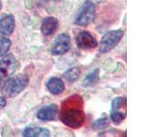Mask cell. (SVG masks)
I'll return each instance as SVG.
<instances>
[{"label":"cell","mask_w":146,"mask_h":137,"mask_svg":"<svg viewBox=\"0 0 146 137\" xmlns=\"http://www.w3.org/2000/svg\"><path fill=\"white\" fill-rule=\"evenodd\" d=\"M80 75V68L79 67H73V68H68V70L64 73L63 78L67 81L72 83V82H75L78 79H79Z\"/></svg>","instance_id":"14"},{"label":"cell","mask_w":146,"mask_h":137,"mask_svg":"<svg viewBox=\"0 0 146 137\" xmlns=\"http://www.w3.org/2000/svg\"><path fill=\"white\" fill-rule=\"evenodd\" d=\"M122 37L123 31L121 29H116L107 32L100 39V52L103 54L110 52L120 43Z\"/></svg>","instance_id":"4"},{"label":"cell","mask_w":146,"mask_h":137,"mask_svg":"<svg viewBox=\"0 0 146 137\" xmlns=\"http://www.w3.org/2000/svg\"><path fill=\"white\" fill-rule=\"evenodd\" d=\"M16 26L15 17L11 14L5 15L0 19V34L3 36L8 37L12 35Z\"/></svg>","instance_id":"9"},{"label":"cell","mask_w":146,"mask_h":137,"mask_svg":"<svg viewBox=\"0 0 146 137\" xmlns=\"http://www.w3.org/2000/svg\"><path fill=\"white\" fill-rule=\"evenodd\" d=\"M100 80V70L97 68V70H93L92 72L89 73L88 75L85 77V79L83 80V85L84 87H90L95 85Z\"/></svg>","instance_id":"13"},{"label":"cell","mask_w":146,"mask_h":137,"mask_svg":"<svg viewBox=\"0 0 146 137\" xmlns=\"http://www.w3.org/2000/svg\"><path fill=\"white\" fill-rule=\"evenodd\" d=\"M29 82V77L25 74L20 73V74L12 76L3 85L2 93L5 97L14 98L27 88Z\"/></svg>","instance_id":"1"},{"label":"cell","mask_w":146,"mask_h":137,"mask_svg":"<svg viewBox=\"0 0 146 137\" xmlns=\"http://www.w3.org/2000/svg\"><path fill=\"white\" fill-rule=\"evenodd\" d=\"M76 44L80 49L90 50L95 49L98 42L94 37L88 31H81L76 37Z\"/></svg>","instance_id":"7"},{"label":"cell","mask_w":146,"mask_h":137,"mask_svg":"<svg viewBox=\"0 0 146 137\" xmlns=\"http://www.w3.org/2000/svg\"><path fill=\"white\" fill-rule=\"evenodd\" d=\"M18 67L16 57L10 53L5 54L0 61V74L4 77H10Z\"/></svg>","instance_id":"5"},{"label":"cell","mask_w":146,"mask_h":137,"mask_svg":"<svg viewBox=\"0 0 146 137\" xmlns=\"http://www.w3.org/2000/svg\"><path fill=\"white\" fill-rule=\"evenodd\" d=\"M70 49V37L67 33L59 34L53 42L51 53L53 55H64Z\"/></svg>","instance_id":"6"},{"label":"cell","mask_w":146,"mask_h":137,"mask_svg":"<svg viewBox=\"0 0 146 137\" xmlns=\"http://www.w3.org/2000/svg\"><path fill=\"white\" fill-rule=\"evenodd\" d=\"M110 124V119L109 118H100L97 121L93 122V129L94 130H102L105 129Z\"/></svg>","instance_id":"17"},{"label":"cell","mask_w":146,"mask_h":137,"mask_svg":"<svg viewBox=\"0 0 146 137\" xmlns=\"http://www.w3.org/2000/svg\"><path fill=\"white\" fill-rule=\"evenodd\" d=\"M7 105V100L3 96H0V108H3Z\"/></svg>","instance_id":"19"},{"label":"cell","mask_w":146,"mask_h":137,"mask_svg":"<svg viewBox=\"0 0 146 137\" xmlns=\"http://www.w3.org/2000/svg\"><path fill=\"white\" fill-rule=\"evenodd\" d=\"M58 27V20L53 17H47L42 21L41 32L44 36H50L57 30Z\"/></svg>","instance_id":"10"},{"label":"cell","mask_w":146,"mask_h":137,"mask_svg":"<svg viewBox=\"0 0 146 137\" xmlns=\"http://www.w3.org/2000/svg\"><path fill=\"white\" fill-rule=\"evenodd\" d=\"M85 115L83 111L80 107L70 106L67 109L64 108L61 112V121L65 125L70 128H78L84 122Z\"/></svg>","instance_id":"2"},{"label":"cell","mask_w":146,"mask_h":137,"mask_svg":"<svg viewBox=\"0 0 146 137\" xmlns=\"http://www.w3.org/2000/svg\"><path fill=\"white\" fill-rule=\"evenodd\" d=\"M50 132L47 128L29 126L23 131V136L25 137H48Z\"/></svg>","instance_id":"12"},{"label":"cell","mask_w":146,"mask_h":137,"mask_svg":"<svg viewBox=\"0 0 146 137\" xmlns=\"http://www.w3.org/2000/svg\"><path fill=\"white\" fill-rule=\"evenodd\" d=\"M47 89L50 93L54 95L61 94L65 90V84L61 79L57 77H52L47 82Z\"/></svg>","instance_id":"11"},{"label":"cell","mask_w":146,"mask_h":137,"mask_svg":"<svg viewBox=\"0 0 146 137\" xmlns=\"http://www.w3.org/2000/svg\"><path fill=\"white\" fill-rule=\"evenodd\" d=\"M12 45L11 40L7 39V37L0 34V56H4L7 54Z\"/></svg>","instance_id":"15"},{"label":"cell","mask_w":146,"mask_h":137,"mask_svg":"<svg viewBox=\"0 0 146 137\" xmlns=\"http://www.w3.org/2000/svg\"><path fill=\"white\" fill-rule=\"evenodd\" d=\"M1 8H2V2H1V0H0V10H1Z\"/></svg>","instance_id":"20"},{"label":"cell","mask_w":146,"mask_h":137,"mask_svg":"<svg viewBox=\"0 0 146 137\" xmlns=\"http://www.w3.org/2000/svg\"><path fill=\"white\" fill-rule=\"evenodd\" d=\"M96 16L95 4L91 1H86L80 7L79 13L76 16L74 24L80 27H87L93 22Z\"/></svg>","instance_id":"3"},{"label":"cell","mask_w":146,"mask_h":137,"mask_svg":"<svg viewBox=\"0 0 146 137\" xmlns=\"http://www.w3.org/2000/svg\"><path fill=\"white\" fill-rule=\"evenodd\" d=\"M111 121L115 123V124H120L121 122L124 121L125 119V112H122L121 111L119 112H111Z\"/></svg>","instance_id":"18"},{"label":"cell","mask_w":146,"mask_h":137,"mask_svg":"<svg viewBox=\"0 0 146 137\" xmlns=\"http://www.w3.org/2000/svg\"><path fill=\"white\" fill-rule=\"evenodd\" d=\"M126 99L123 97H117L111 102V112H119L125 106Z\"/></svg>","instance_id":"16"},{"label":"cell","mask_w":146,"mask_h":137,"mask_svg":"<svg viewBox=\"0 0 146 137\" xmlns=\"http://www.w3.org/2000/svg\"><path fill=\"white\" fill-rule=\"evenodd\" d=\"M59 114V108L57 104L51 103L42 107L36 113V116L40 121L49 122L56 121Z\"/></svg>","instance_id":"8"}]
</instances>
